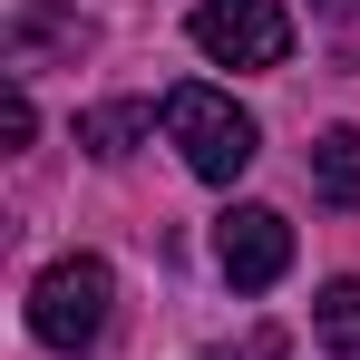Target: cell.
I'll use <instances>...</instances> for the list:
<instances>
[{"instance_id":"6da1fadb","label":"cell","mask_w":360,"mask_h":360,"mask_svg":"<svg viewBox=\"0 0 360 360\" xmlns=\"http://www.w3.org/2000/svg\"><path fill=\"white\" fill-rule=\"evenodd\" d=\"M108 302H117V273L98 253H59L30 283V341L39 351H98L108 341Z\"/></svg>"},{"instance_id":"7a4b0ae2","label":"cell","mask_w":360,"mask_h":360,"mask_svg":"<svg viewBox=\"0 0 360 360\" xmlns=\"http://www.w3.org/2000/svg\"><path fill=\"white\" fill-rule=\"evenodd\" d=\"M166 136H176V156L195 166L205 185H234L243 166H253V117H243L224 88H205V78H185V88H166Z\"/></svg>"},{"instance_id":"3957f363","label":"cell","mask_w":360,"mask_h":360,"mask_svg":"<svg viewBox=\"0 0 360 360\" xmlns=\"http://www.w3.org/2000/svg\"><path fill=\"white\" fill-rule=\"evenodd\" d=\"M185 30H195V49L214 68H283L292 59V20L273 0H205Z\"/></svg>"},{"instance_id":"277c9868","label":"cell","mask_w":360,"mask_h":360,"mask_svg":"<svg viewBox=\"0 0 360 360\" xmlns=\"http://www.w3.org/2000/svg\"><path fill=\"white\" fill-rule=\"evenodd\" d=\"M214 263H224L234 292H273V283L292 273V224H283L273 205H234V214L214 224Z\"/></svg>"},{"instance_id":"5b68a950","label":"cell","mask_w":360,"mask_h":360,"mask_svg":"<svg viewBox=\"0 0 360 360\" xmlns=\"http://www.w3.org/2000/svg\"><path fill=\"white\" fill-rule=\"evenodd\" d=\"M311 185H321V205H360V127H331L321 146H311Z\"/></svg>"},{"instance_id":"8992f818","label":"cell","mask_w":360,"mask_h":360,"mask_svg":"<svg viewBox=\"0 0 360 360\" xmlns=\"http://www.w3.org/2000/svg\"><path fill=\"white\" fill-rule=\"evenodd\" d=\"M311 331H321V351H331V360H360V283H351V273H341V283H321Z\"/></svg>"},{"instance_id":"52a82bcc","label":"cell","mask_w":360,"mask_h":360,"mask_svg":"<svg viewBox=\"0 0 360 360\" xmlns=\"http://www.w3.org/2000/svg\"><path fill=\"white\" fill-rule=\"evenodd\" d=\"M156 127V108H136V98H117V108H98V117H78V146L88 156H136V136Z\"/></svg>"},{"instance_id":"ba28073f","label":"cell","mask_w":360,"mask_h":360,"mask_svg":"<svg viewBox=\"0 0 360 360\" xmlns=\"http://www.w3.org/2000/svg\"><path fill=\"white\" fill-rule=\"evenodd\" d=\"M205 360H283V331H243V341H214Z\"/></svg>"},{"instance_id":"9c48e42d","label":"cell","mask_w":360,"mask_h":360,"mask_svg":"<svg viewBox=\"0 0 360 360\" xmlns=\"http://www.w3.org/2000/svg\"><path fill=\"white\" fill-rule=\"evenodd\" d=\"M0 127H10V146H30V127H39V108H30V98L10 88V108H0Z\"/></svg>"}]
</instances>
